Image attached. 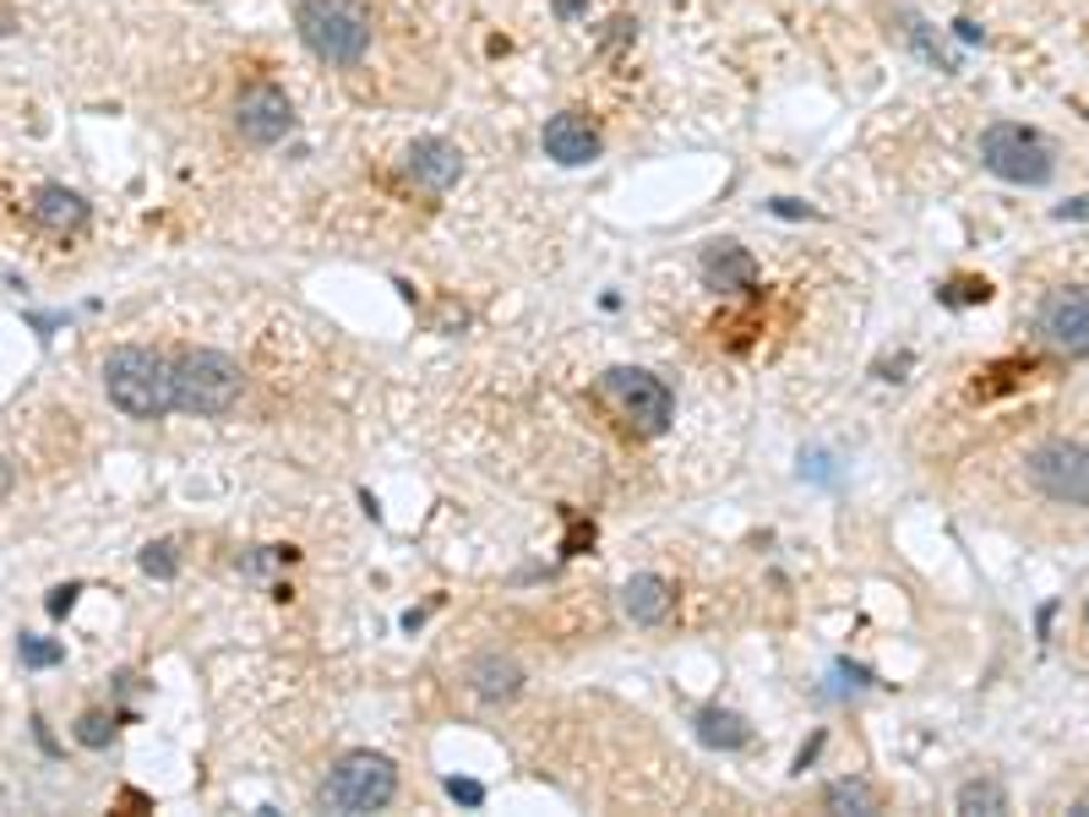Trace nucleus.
I'll return each mask as SVG.
<instances>
[{"instance_id":"nucleus-20","label":"nucleus","mask_w":1089,"mask_h":817,"mask_svg":"<svg viewBox=\"0 0 1089 817\" xmlns=\"http://www.w3.org/2000/svg\"><path fill=\"white\" fill-rule=\"evenodd\" d=\"M17 660H22L28 671H50V665H61V660H65V649H61V643H50V637L22 632V637H17Z\"/></svg>"},{"instance_id":"nucleus-15","label":"nucleus","mask_w":1089,"mask_h":817,"mask_svg":"<svg viewBox=\"0 0 1089 817\" xmlns=\"http://www.w3.org/2000/svg\"><path fill=\"white\" fill-rule=\"evenodd\" d=\"M670 605H676V589L659 572H638V578L621 583V616L638 622V627H659L670 616Z\"/></svg>"},{"instance_id":"nucleus-2","label":"nucleus","mask_w":1089,"mask_h":817,"mask_svg":"<svg viewBox=\"0 0 1089 817\" xmlns=\"http://www.w3.org/2000/svg\"><path fill=\"white\" fill-rule=\"evenodd\" d=\"M300 44L332 71H349L371 55V11L360 0H300L295 6Z\"/></svg>"},{"instance_id":"nucleus-29","label":"nucleus","mask_w":1089,"mask_h":817,"mask_svg":"<svg viewBox=\"0 0 1089 817\" xmlns=\"http://www.w3.org/2000/svg\"><path fill=\"white\" fill-rule=\"evenodd\" d=\"M551 11H556L562 22H583V17H588V0H551Z\"/></svg>"},{"instance_id":"nucleus-18","label":"nucleus","mask_w":1089,"mask_h":817,"mask_svg":"<svg viewBox=\"0 0 1089 817\" xmlns=\"http://www.w3.org/2000/svg\"><path fill=\"white\" fill-rule=\"evenodd\" d=\"M954 801H959L964 817H997V813H1008V790H1003L997 779H964Z\"/></svg>"},{"instance_id":"nucleus-11","label":"nucleus","mask_w":1089,"mask_h":817,"mask_svg":"<svg viewBox=\"0 0 1089 817\" xmlns=\"http://www.w3.org/2000/svg\"><path fill=\"white\" fill-rule=\"evenodd\" d=\"M403 175L420 191H452L463 181V147L448 136H414L403 147Z\"/></svg>"},{"instance_id":"nucleus-31","label":"nucleus","mask_w":1089,"mask_h":817,"mask_svg":"<svg viewBox=\"0 0 1089 817\" xmlns=\"http://www.w3.org/2000/svg\"><path fill=\"white\" fill-rule=\"evenodd\" d=\"M17 486V469H11V458H0V497Z\"/></svg>"},{"instance_id":"nucleus-1","label":"nucleus","mask_w":1089,"mask_h":817,"mask_svg":"<svg viewBox=\"0 0 1089 817\" xmlns=\"http://www.w3.org/2000/svg\"><path fill=\"white\" fill-rule=\"evenodd\" d=\"M104 392L126 420H164L175 415V371L169 355L142 349V344H121L104 355Z\"/></svg>"},{"instance_id":"nucleus-16","label":"nucleus","mask_w":1089,"mask_h":817,"mask_svg":"<svg viewBox=\"0 0 1089 817\" xmlns=\"http://www.w3.org/2000/svg\"><path fill=\"white\" fill-rule=\"evenodd\" d=\"M698 742L713 747V753H741V747H752V725L736 714V708H719V703H708L698 708Z\"/></svg>"},{"instance_id":"nucleus-7","label":"nucleus","mask_w":1089,"mask_h":817,"mask_svg":"<svg viewBox=\"0 0 1089 817\" xmlns=\"http://www.w3.org/2000/svg\"><path fill=\"white\" fill-rule=\"evenodd\" d=\"M599 392H605L627 420H638L648 437H665L670 420H676V392L654 377V371H643V366H610V371L599 377Z\"/></svg>"},{"instance_id":"nucleus-8","label":"nucleus","mask_w":1089,"mask_h":817,"mask_svg":"<svg viewBox=\"0 0 1089 817\" xmlns=\"http://www.w3.org/2000/svg\"><path fill=\"white\" fill-rule=\"evenodd\" d=\"M1035 338L1068 360H1085L1089 355V284H1062V289H1046L1040 306H1035Z\"/></svg>"},{"instance_id":"nucleus-30","label":"nucleus","mask_w":1089,"mask_h":817,"mask_svg":"<svg viewBox=\"0 0 1089 817\" xmlns=\"http://www.w3.org/2000/svg\"><path fill=\"white\" fill-rule=\"evenodd\" d=\"M954 39H959V44H986V33H980L969 17H959V22H954Z\"/></svg>"},{"instance_id":"nucleus-3","label":"nucleus","mask_w":1089,"mask_h":817,"mask_svg":"<svg viewBox=\"0 0 1089 817\" xmlns=\"http://www.w3.org/2000/svg\"><path fill=\"white\" fill-rule=\"evenodd\" d=\"M169 371H175V409L196 415V420L229 415L246 392L240 360L224 349H181V355H169Z\"/></svg>"},{"instance_id":"nucleus-6","label":"nucleus","mask_w":1089,"mask_h":817,"mask_svg":"<svg viewBox=\"0 0 1089 817\" xmlns=\"http://www.w3.org/2000/svg\"><path fill=\"white\" fill-rule=\"evenodd\" d=\"M1025 480L1046 497V502L1062 507H1089V447L1079 441H1035L1025 452Z\"/></svg>"},{"instance_id":"nucleus-5","label":"nucleus","mask_w":1089,"mask_h":817,"mask_svg":"<svg viewBox=\"0 0 1089 817\" xmlns=\"http://www.w3.org/2000/svg\"><path fill=\"white\" fill-rule=\"evenodd\" d=\"M980 164H986L997 181L1029 186V191L1051 186V175H1057L1051 142H1046L1035 126H1019V121H992V126L980 131Z\"/></svg>"},{"instance_id":"nucleus-27","label":"nucleus","mask_w":1089,"mask_h":817,"mask_svg":"<svg viewBox=\"0 0 1089 817\" xmlns=\"http://www.w3.org/2000/svg\"><path fill=\"white\" fill-rule=\"evenodd\" d=\"M769 213L773 218H818V207H807V202H795V196H773Z\"/></svg>"},{"instance_id":"nucleus-13","label":"nucleus","mask_w":1089,"mask_h":817,"mask_svg":"<svg viewBox=\"0 0 1089 817\" xmlns=\"http://www.w3.org/2000/svg\"><path fill=\"white\" fill-rule=\"evenodd\" d=\"M463 682H469V692L480 703H513L517 692H523V665H517L513 654H502V649H485V654H474L463 665Z\"/></svg>"},{"instance_id":"nucleus-32","label":"nucleus","mask_w":1089,"mask_h":817,"mask_svg":"<svg viewBox=\"0 0 1089 817\" xmlns=\"http://www.w3.org/2000/svg\"><path fill=\"white\" fill-rule=\"evenodd\" d=\"M1073 813H1079V817H1089V796H1079V801H1073Z\"/></svg>"},{"instance_id":"nucleus-26","label":"nucleus","mask_w":1089,"mask_h":817,"mask_svg":"<svg viewBox=\"0 0 1089 817\" xmlns=\"http://www.w3.org/2000/svg\"><path fill=\"white\" fill-rule=\"evenodd\" d=\"M76 594H82V583H61V589H50V600H44V611H50V616H65V611L76 605Z\"/></svg>"},{"instance_id":"nucleus-12","label":"nucleus","mask_w":1089,"mask_h":817,"mask_svg":"<svg viewBox=\"0 0 1089 817\" xmlns=\"http://www.w3.org/2000/svg\"><path fill=\"white\" fill-rule=\"evenodd\" d=\"M698 273H703V284L713 295H752V289H758V256L747 252V246H736V241H713V246H703Z\"/></svg>"},{"instance_id":"nucleus-33","label":"nucleus","mask_w":1089,"mask_h":817,"mask_svg":"<svg viewBox=\"0 0 1089 817\" xmlns=\"http://www.w3.org/2000/svg\"><path fill=\"white\" fill-rule=\"evenodd\" d=\"M1085 627H1089V600H1085Z\"/></svg>"},{"instance_id":"nucleus-9","label":"nucleus","mask_w":1089,"mask_h":817,"mask_svg":"<svg viewBox=\"0 0 1089 817\" xmlns=\"http://www.w3.org/2000/svg\"><path fill=\"white\" fill-rule=\"evenodd\" d=\"M235 136L251 147H278L295 136V99L278 82H246L235 93Z\"/></svg>"},{"instance_id":"nucleus-10","label":"nucleus","mask_w":1089,"mask_h":817,"mask_svg":"<svg viewBox=\"0 0 1089 817\" xmlns=\"http://www.w3.org/2000/svg\"><path fill=\"white\" fill-rule=\"evenodd\" d=\"M540 147H545V159L562 164V170H588V164H599L605 136H599V126H594L583 110H562V115H551V121L540 126Z\"/></svg>"},{"instance_id":"nucleus-17","label":"nucleus","mask_w":1089,"mask_h":817,"mask_svg":"<svg viewBox=\"0 0 1089 817\" xmlns=\"http://www.w3.org/2000/svg\"><path fill=\"white\" fill-rule=\"evenodd\" d=\"M823 813H850V817H872L883 813V790L872 785V779H861V774H850V779H833L823 785Z\"/></svg>"},{"instance_id":"nucleus-28","label":"nucleus","mask_w":1089,"mask_h":817,"mask_svg":"<svg viewBox=\"0 0 1089 817\" xmlns=\"http://www.w3.org/2000/svg\"><path fill=\"white\" fill-rule=\"evenodd\" d=\"M823 742H829V736H823V731H812V742H807V747L795 753V774H807V768L818 763V753H823Z\"/></svg>"},{"instance_id":"nucleus-23","label":"nucleus","mask_w":1089,"mask_h":817,"mask_svg":"<svg viewBox=\"0 0 1089 817\" xmlns=\"http://www.w3.org/2000/svg\"><path fill=\"white\" fill-rule=\"evenodd\" d=\"M448 796L458 801V807H469V813H474V807H485V785H480V779H458V774H452Z\"/></svg>"},{"instance_id":"nucleus-21","label":"nucleus","mask_w":1089,"mask_h":817,"mask_svg":"<svg viewBox=\"0 0 1089 817\" xmlns=\"http://www.w3.org/2000/svg\"><path fill=\"white\" fill-rule=\"evenodd\" d=\"M142 572H147V578H158V583H169V578L181 572V551H175V540H153V545L142 551Z\"/></svg>"},{"instance_id":"nucleus-14","label":"nucleus","mask_w":1089,"mask_h":817,"mask_svg":"<svg viewBox=\"0 0 1089 817\" xmlns=\"http://www.w3.org/2000/svg\"><path fill=\"white\" fill-rule=\"evenodd\" d=\"M28 213H33V224L50 229V235H82V229H88V202H82L71 186H55V181L33 191Z\"/></svg>"},{"instance_id":"nucleus-22","label":"nucleus","mask_w":1089,"mask_h":817,"mask_svg":"<svg viewBox=\"0 0 1089 817\" xmlns=\"http://www.w3.org/2000/svg\"><path fill=\"white\" fill-rule=\"evenodd\" d=\"M937 300H943V306H986V300H992V284H986V278H954V284L937 289Z\"/></svg>"},{"instance_id":"nucleus-4","label":"nucleus","mask_w":1089,"mask_h":817,"mask_svg":"<svg viewBox=\"0 0 1089 817\" xmlns=\"http://www.w3.org/2000/svg\"><path fill=\"white\" fill-rule=\"evenodd\" d=\"M392 796H398V763H392V757H382V753H343L338 763H332V774L321 779L317 807H321V813L360 817V813H382Z\"/></svg>"},{"instance_id":"nucleus-25","label":"nucleus","mask_w":1089,"mask_h":817,"mask_svg":"<svg viewBox=\"0 0 1089 817\" xmlns=\"http://www.w3.org/2000/svg\"><path fill=\"white\" fill-rule=\"evenodd\" d=\"M1051 218H1057V224H1085V218H1089V191H1085V196H1073V202H1057V207H1051Z\"/></svg>"},{"instance_id":"nucleus-24","label":"nucleus","mask_w":1089,"mask_h":817,"mask_svg":"<svg viewBox=\"0 0 1089 817\" xmlns=\"http://www.w3.org/2000/svg\"><path fill=\"white\" fill-rule=\"evenodd\" d=\"M633 39H638V17H616V22H610V33L599 39V50H605V55H616V50H621V44H633Z\"/></svg>"},{"instance_id":"nucleus-19","label":"nucleus","mask_w":1089,"mask_h":817,"mask_svg":"<svg viewBox=\"0 0 1089 817\" xmlns=\"http://www.w3.org/2000/svg\"><path fill=\"white\" fill-rule=\"evenodd\" d=\"M88 753H104L110 742H115V714H104V708H88L82 719H76V731H71Z\"/></svg>"}]
</instances>
